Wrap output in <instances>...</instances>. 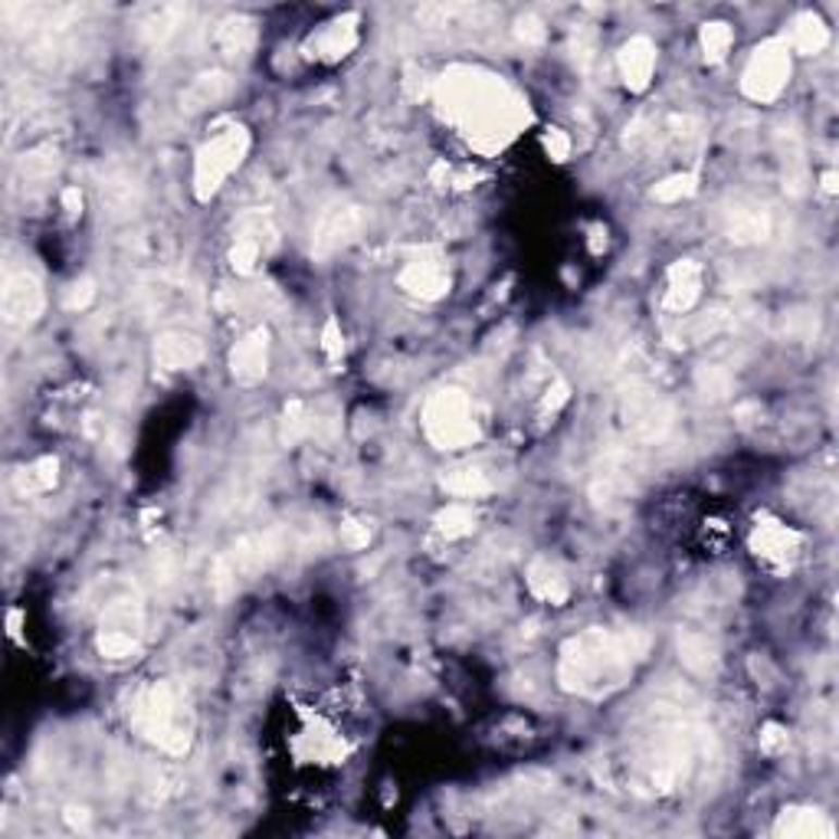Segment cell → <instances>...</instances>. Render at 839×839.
<instances>
[{
    "mask_svg": "<svg viewBox=\"0 0 839 839\" xmlns=\"http://www.w3.org/2000/svg\"><path fill=\"white\" fill-rule=\"evenodd\" d=\"M650 650V637L640 630H584L562 650V666H557V682L565 692L601 695L624 686L633 669L643 663Z\"/></svg>",
    "mask_w": 839,
    "mask_h": 839,
    "instance_id": "obj_1",
    "label": "cell"
},
{
    "mask_svg": "<svg viewBox=\"0 0 839 839\" xmlns=\"http://www.w3.org/2000/svg\"><path fill=\"white\" fill-rule=\"evenodd\" d=\"M132 721L148 741H155L168 754H184L190 748L194 712L184 686L177 682H155L151 689H145L135 699Z\"/></svg>",
    "mask_w": 839,
    "mask_h": 839,
    "instance_id": "obj_2",
    "label": "cell"
},
{
    "mask_svg": "<svg viewBox=\"0 0 839 839\" xmlns=\"http://www.w3.org/2000/svg\"><path fill=\"white\" fill-rule=\"evenodd\" d=\"M449 112L462 122V128L479 138L498 141L511 132L515 99L495 79H462L449 86Z\"/></svg>",
    "mask_w": 839,
    "mask_h": 839,
    "instance_id": "obj_3",
    "label": "cell"
},
{
    "mask_svg": "<svg viewBox=\"0 0 839 839\" xmlns=\"http://www.w3.org/2000/svg\"><path fill=\"white\" fill-rule=\"evenodd\" d=\"M289 551V534L286 528H266L239 538L226 554H220L210 571V584L220 597L236 591L239 581L256 578L259 571H269L279 557Z\"/></svg>",
    "mask_w": 839,
    "mask_h": 839,
    "instance_id": "obj_4",
    "label": "cell"
},
{
    "mask_svg": "<svg viewBox=\"0 0 839 839\" xmlns=\"http://www.w3.org/2000/svg\"><path fill=\"white\" fill-rule=\"evenodd\" d=\"M423 433L440 449H462L476 440V414L472 400L459 387L436 391L423 407Z\"/></svg>",
    "mask_w": 839,
    "mask_h": 839,
    "instance_id": "obj_5",
    "label": "cell"
},
{
    "mask_svg": "<svg viewBox=\"0 0 839 839\" xmlns=\"http://www.w3.org/2000/svg\"><path fill=\"white\" fill-rule=\"evenodd\" d=\"M246 148H249L246 128H226V132L213 135L197 151V161H194V194H197V200H210L220 190V184L246 158Z\"/></svg>",
    "mask_w": 839,
    "mask_h": 839,
    "instance_id": "obj_6",
    "label": "cell"
},
{
    "mask_svg": "<svg viewBox=\"0 0 839 839\" xmlns=\"http://www.w3.org/2000/svg\"><path fill=\"white\" fill-rule=\"evenodd\" d=\"M787 79H790V47L787 40L774 37V40H764L748 60L741 89L751 102H774L787 89Z\"/></svg>",
    "mask_w": 839,
    "mask_h": 839,
    "instance_id": "obj_7",
    "label": "cell"
},
{
    "mask_svg": "<svg viewBox=\"0 0 839 839\" xmlns=\"http://www.w3.org/2000/svg\"><path fill=\"white\" fill-rule=\"evenodd\" d=\"M141 601L135 594H122L106 604L102 610V630H99V653L106 659H128L138 650L141 637Z\"/></svg>",
    "mask_w": 839,
    "mask_h": 839,
    "instance_id": "obj_8",
    "label": "cell"
},
{
    "mask_svg": "<svg viewBox=\"0 0 839 839\" xmlns=\"http://www.w3.org/2000/svg\"><path fill=\"white\" fill-rule=\"evenodd\" d=\"M365 230V210L358 203L338 200L322 210L316 230H312V256L316 259H332L335 252L348 249Z\"/></svg>",
    "mask_w": 839,
    "mask_h": 839,
    "instance_id": "obj_9",
    "label": "cell"
},
{
    "mask_svg": "<svg viewBox=\"0 0 839 839\" xmlns=\"http://www.w3.org/2000/svg\"><path fill=\"white\" fill-rule=\"evenodd\" d=\"M627 420H630V430L637 440L659 443L676 427V407L653 391H637L627 404Z\"/></svg>",
    "mask_w": 839,
    "mask_h": 839,
    "instance_id": "obj_10",
    "label": "cell"
},
{
    "mask_svg": "<svg viewBox=\"0 0 839 839\" xmlns=\"http://www.w3.org/2000/svg\"><path fill=\"white\" fill-rule=\"evenodd\" d=\"M47 296L37 283V275L30 272H8L4 293H0V309L11 325H34L44 316Z\"/></svg>",
    "mask_w": 839,
    "mask_h": 839,
    "instance_id": "obj_11",
    "label": "cell"
},
{
    "mask_svg": "<svg viewBox=\"0 0 839 839\" xmlns=\"http://www.w3.org/2000/svg\"><path fill=\"white\" fill-rule=\"evenodd\" d=\"M397 283H400L404 293L433 303V299L449 293V272L440 259H414V262L404 266Z\"/></svg>",
    "mask_w": 839,
    "mask_h": 839,
    "instance_id": "obj_12",
    "label": "cell"
},
{
    "mask_svg": "<svg viewBox=\"0 0 839 839\" xmlns=\"http://www.w3.org/2000/svg\"><path fill=\"white\" fill-rule=\"evenodd\" d=\"M230 371L239 384H259L269 371V335L262 329L249 332L243 342H236L230 355Z\"/></svg>",
    "mask_w": 839,
    "mask_h": 839,
    "instance_id": "obj_13",
    "label": "cell"
},
{
    "mask_svg": "<svg viewBox=\"0 0 839 839\" xmlns=\"http://www.w3.org/2000/svg\"><path fill=\"white\" fill-rule=\"evenodd\" d=\"M617 66H620V76H624L627 89L643 92L653 79V70H656L653 40L650 37H633L630 44H624L620 53H617Z\"/></svg>",
    "mask_w": 839,
    "mask_h": 839,
    "instance_id": "obj_14",
    "label": "cell"
},
{
    "mask_svg": "<svg viewBox=\"0 0 839 839\" xmlns=\"http://www.w3.org/2000/svg\"><path fill=\"white\" fill-rule=\"evenodd\" d=\"M699 296H702V266L692 259H679L666 279V309L682 316L699 303Z\"/></svg>",
    "mask_w": 839,
    "mask_h": 839,
    "instance_id": "obj_15",
    "label": "cell"
},
{
    "mask_svg": "<svg viewBox=\"0 0 839 839\" xmlns=\"http://www.w3.org/2000/svg\"><path fill=\"white\" fill-rule=\"evenodd\" d=\"M155 361H158V368H164V371H187V368H197V365L203 361V345H200V338H194V335L164 332V335L155 342Z\"/></svg>",
    "mask_w": 839,
    "mask_h": 839,
    "instance_id": "obj_16",
    "label": "cell"
},
{
    "mask_svg": "<svg viewBox=\"0 0 839 839\" xmlns=\"http://www.w3.org/2000/svg\"><path fill=\"white\" fill-rule=\"evenodd\" d=\"M797 544H800V538H797L787 525H780V521H764V525H757L754 534H751V547L757 551V557H764L767 565H787V562H793Z\"/></svg>",
    "mask_w": 839,
    "mask_h": 839,
    "instance_id": "obj_17",
    "label": "cell"
},
{
    "mask_svg": "<svg viewBox=\"0 0 839 839\" xmlns=\"http://www.w3.org/2000/svg\"><path fill=\"white\" fill-rule=\"evenodd\" d=\"M102 203H106L109 213H115V217L135 213L138 203H141V184H138V177H135L128 168H122V164L109 168V174H106V181H102Z\"/></svg>",
    "mask_w": 839,
    "mask_h": 839,
    "instance_id": "obj_18",
    "label": "cell"
},
{
    "mask_svg": "<svg viewBox=\"0 0 839 839\" xmlns=\"http://www.w3.org/2000/svg\"><path fill=\"white\" fill-rule=\"evenodd\" d=\"M777 836H787V839H829L836 836V826L826 819V813L819 810H810V806H790L777 816V826H774Z\"/></svg>",
    "mask_w": 839,
    "mask_h": 839,
    "instance_id": "obj_19",
    "label": "cell"
},
{
    "mask_svg": "<svg viewBox=\"0 0 839 839\" xmlns=\"http://www.w3.org/2000/svg\"><path fill=\"white\" fill-rule=\"evenodd\" d=\"M725 236L735 243H761L770 236V217L767 210L754 203H735L725 210Z\"/></svg>",
    "mask_w": 839,
    "mask_h": 839,
    "instance_id": "obj_20",
    "label": "cell"
},
{
    "mask_svg": "<svg viewBox=\"0 0 839 839\" xmlns=\"http://www.w3.org/2000/svg\"><path fill=\"white\" fill-rule=\"evenodd\" d=\"M528 588L538 601L551 604V607H562L568 597H571V584L565 578V571L551 565L547 557H538V562H531L528 568Z\"/></svg>",
    "mask_w": 839,
    "mask_h": 839,
    "instance_id": "obj_21",
    "label": "cell"
},
{
    "mask_svg": "<svg viewBox=\"0 0 839 839\" xmlns=\"http://www.w3.org/2000/svg\"><path fill=\"white\" fill-rule=\"evenodd\" d=\"M230 89H233V83H230L226 73H220V70L200 73V76L190 79V86L181 92V109H184L187 115H197V112H203V109L223 102V99L230 96Z\"/></svg>",
    "mask_w": 839,
    "mask_h": 839,
    "instance_id": "obj_22",
    "label": "cell"
},
{
    "mask_svg": "<svg viewBox=\"0 0 839 839\" xmlns=\"http://www.w3.org/2000/svg\"><path fill=\"white\" fill-rule=\"evenodd\" d=\"M213 44L226 60H246L256 47V24L249 17H223L213 30Z\"/></svg>",
    "mask_w": 839,
    "mask_h": 839,
    "instance_id": "obj_23",
    "label": "cell"
},
{
    "mask_svg": "<svg viewBox=\"0 0 839 839\" xmlns=\"http://www.w3.org/2000/svg\"><path fill=\"white\" fill-rule=\"evenodd\" d=\"M355 44H358V17L355 14H345V17L332 21L312 40L316 57H322V60H342V57H348L355 50Z\"/></svg>",
    "mask_w": 839,
    "mask_h": 839,
    "instance_id": "obj_24",
    "label": "cell"
},
{
    "mask_svg": "<svg viewBox=\"0 0 839 839\" xmlns=\"http://www.w3.org/2000/svg\"><path fill=\"white\" fill-rule=\"evenodd\" d=\"M679 656L695 676H708L718 666V646L708 633H695V630L682 633L679 637Z\"/></svg>",
    "mask_w": 839,
    "mask_h": 839,
    "instance_id": "obj_25",
    "label": "cell"
},
{
    "mask_svg": "<svg viewBox=\"0 0 839 839\" xmlns=\"http://www.w3.org/2000/svg\"><path fill=\"white\" fill-rule=\"evenodd\" d=\"M184 21H187V11H184V8H174V4L158 8V11H151V14L141 21V37H145L151 47H161V44H168V40L184 27Z\"/></svg>",
    "mask_w": 839,
    "mask_h": 839,
    "instance_id": "obj_26",
    "label": "cell"
},
{
    "mask_svg": "<svg viewBox=\"0 0 839 839\" xmlns=\"http://www.w3.org/2000/svg\"><path fill=\"white\" fill-rule=\"evenodd\" d=\"M826 44H829V30H826V24H823L816 14H800V17L793 21V30H790V44H787V47H793V50L803 53V57H816Z\"/></svg>",
    "mask_w": 839,
    "mask_h": 839,
    "instance_id": "obj_27",
    "label": "cell"
},
{
    "mask_svg": "<svg viewBox=\"0 0 839 839\" xmlns=\"http://www.w3.org/2000/svg\"><path fill=\"white\" fill-rule=\"evenodd\" d=\"M443 489L456 498H479L485 492H492V479L479 469V466H456L449 469L443 479Z\"/></svg>",
    "mask_w": 839,
    "mask_h": 839,
    "instance_id": "obj_28",
    "label": "cell"
},
{
    "mask_svg": "<svg viewBox=\"0 0 839 839\" xmlns=\"http://www.w3.org/2000/svg\"><path fill=\"white\" fill-rule=\"evenodd\" d=\"M695 387H699L702 397L721 400V397H728V394L735 391V374H731L728 368H721V365H705V368H699V374H695Z\"/></svg>",
    "mask_w": 839,
    "mask_h": 839,
    "instance_id": "obj_29",
    "label": "cell"
},
{
    "mask_svg": "<svg viewBox=\"0 0 839 839\" xmlns=\"http://www.w3.org/2000/svg\"><path fill=\"white\" fill-rule=\"evenodd\" d=\"M436 528H440L446 538H462V534H469V531L476 528V511H472V505H466V502L446 505V508L436 515Z\"/></svg>",
    "mask_w": 839,
    "mask_h": 839,
    "instance_id": "obj_30",
    "label": "cell"
},
{
    "mask_svg": "<svg viewBox=\"0 0 839 839\" xmlns=\"http://www.w3.org/2000/svg\"><path fill=\"white\" fill-rule=\"evenodd\" d=\"M57 469H60V462H57V459H40V462L27 466V469L17 476V485H21V492H27V495H37V492H47V489H53V485H57Z\"/></svg>",
    "mask_w": 839,
    "mask_h": 839,
    "instance_id": "obj_31",
    "label": "cell"
},
{
    "mask_svg": "<svg viewBox=\"0 0 839 839\" xmlns=\"http://www.w3.org/2000/svg\"><path fill=\"white\" fill-rule=\"evenodd\" d=\"M731 44H735V34H731L728 24H705L702 27V50H705L708 63H721L728 57Z\"/></svg>",
    "mask_w": 839,
    "mask_h": 839,
    "instance_id": "obj_32",
    "label": "cell"
},
{
    "mask_svg": "<svg viewBox=\"0 0 839 839\" xmlns=\"http://www.w3.org/2000/svg\"><path fill=\"white\" fill-rule=\"evenodd\" d=\"M695 187H699V174L686 171V174H673V177H666L663 184H656L653 197H656L659 203H679V200L692 197Z\"/></svg>",
    "mask_w": 839,
    "mask_h": 839,
    "instance_id": "obj_33",
    "label": "cell"
},
{
    "mask_svg": "<svg viewBox=\"0 0 839 839\" xmlns=\"http://www.w3.org/2000/svg\"><path fill=\"white\" fill-rule=\"evenodd\" d=\"M312 430H316L312 414L306 410V404L293 400V404L286 407V417H283V443H289V446H293V443L306 440Z\"/></svg>",
    "mask_w": 839,
    "mask_h": 839,
    "instance_id": "obj_34",
    "label": "cell"
},
{
    "mask_svg": "<svg viewBox=\"0 0 839 839\" xmlns=\"http://www.w3.org/2000/svg\"><path fill=\"white\" fill-rule=\"evenodd\" d=\"M666 135H669L676 145L689 148V145H695V141L702 138V125H699V119H692V115H673V119L666 122Z\"/></svg>",
    "mask_w": 839,
    "mask_h": 839,
    "instance_id": "obj_35",
    "label": "cell"
},
{
    "mask_svg": "<svg viewBox=\"0 0 839 839\" xmlns=\"http://www.w3.org/2000/svg\"><path fill=\"white\" fill-rule=\"evenodd\" d=\"M728 322H731V316H728L725 309H712L708 316H699V319H695V325H692V338H695V342L715 338L718 332H725V329H728Z\"/></svg>",
    "mask_w": 839,
    "mask_h": 839,
    "instance_id": "obj_36",
    "label": "cell"
},
{
    "mask_svg": "<svg viewBox=\"0 0 839 839\" xmlns=\"http://www.w3.org/2000/svg\"><path fill=\"white\" fill-rule=\"evenodd\" d=\"M784 332H787V338H793V342H810V338L816 335V316H810V312L787 316Z\"/></svg>",
    "mask_w": 839,
    "mask_h": 839,
    "instance_id": "obj_37",
    "label": "cell"
},
{
    "mask_svg": "<svg viewBox=\"0 0 839 839\" xmlns=\"http://www.w3.org/2000/svg\"><path fill=\"white\" fill-rule=\"evenodd\" d=\"M338 534H342V544L351 547V551H361V547L371 544V528L361 525V521H345Z\"/></svg>",
    "mask_w": 839,
    "mask_h": 839,
    "instance_id": "obj_38",
    "label": "cell"
},
{
    "mask_svg": "<svg viewBox=\"0 0 839 839\" xmlns=\"http://www.w3.org/2000/svg\"><path fill=\"white\" fill-rule=\"evenodd\" d=\"M92 299H96V289H92V283H89V279H83V283H73V286L66 289V296H63V306L76 312V309H86Z\"/></svg>",
    "mask_w": 839,
    "mask_h": 839,
    "instance_id": "obj_39",
    "label": "cell"
},
{
    "mask_svg": "<svg viewBox=\"0 0 839 839\" xmlns=\"http://www.w3.org/2000/svg\"><path fill=\"white\" fill-rule=\"evenodd\" d=\"M515 34H518V40L528 44V47H538V44H544V37H547L544 24H541L538 17H521V21L515 24Z\"/></svg>",
    "mask_w": 839,
    "mask_h": 839,
    "instance_id": "obj_40",
    "label": "cell"
},
{
    "mask_svg": "<svg viewBox=\"0 0 839 839\" xmlns=\"http://www.w3.org/2000/svg\"><path fill=\"white\" fill-rule=\"evenodd\" d=\"M544 148H547V155H551L554 161H565V158L571 155V138H568L562 128H547V135H544Z\"/></svg>",
    "mask_w": 839,
    "mask_h": 839,
    "instance_id": "obj_41",
    "label": "cell"
},
{
    "mask_svg": "<svg viewBox=\"0 0 839 839\" xmlns=\"http://www.w3.org/2000/svg\"><path fill=\"white\" fill-rule=\"evenodd\" d=\"M787 731L780 728V725H764V735H761V751H767V754H780L784 748H787Z\"/></svg>",
    "mask_w": 839,
    "mask_h": 839,
    "instance_id": "obj_42",
    "label": "cell"
},
{
    "mask_svg": "<svg viewBox=\"0 0 839 839\" xmlns=\"http://www.w3.org/2000/svg\"><path fill=\"white\" fill-rule=\"evenodd\" d=\"M568 397H571V394H568V384H565V381H554V387L547 391V397H544L541 410H544V414H547V410L554 414V410H557V407H562V404H565Z\"/></svg>",
    "mask_w": 839,
    "mask_h": 839,
    "instance_id": "obj_43",
    "label": "cell"
},
{
    "mask_svg": "<svg viewBox=\"0 0 839 839\" xmlns=\"http://www.w3.org/2000/svg\"><path fill=\"white\" fill-rule=\"evenodd\" d=\"M342 335H338V322L335 319H329V325H325V351L332 355V358H338L342 355Z\"/></svg>",
    "mask_w": 839,
    "mask_h": 839,
    "instance_id": "obj_44",
    "label": "cell"
},
{
    "mask_svg": "<svg viewBox=\"0 0 839 839\" xmlns=\"http://www.w3.org/2000/svg\"><path fill=\"white\" fill-rule=\"evenodd\" d=\"M63 207H66L70 217H76V213L83 210V194H79V187H66V190H63Z\"/></svg>",
    "mask_w": 839,
    "mask_h": 839,
    "instance_id": "obj_45",
    "label": "cell"
},
{
    "mask_svg": "<svg viewBox=\"0 0 839 839\" xmlns=\"http://www.w3.org/2000/svg\"><path fill=\"white\" fill-rule=\"evenodd\" d=\"M823 190H826V194H836V174H832V171L823 174Z\"/></svg>",
    "mask_w": 839,
    "mask_h": 839,
    "instance_id": "obj_46",
    "label": "cell"
}]
</instances>
